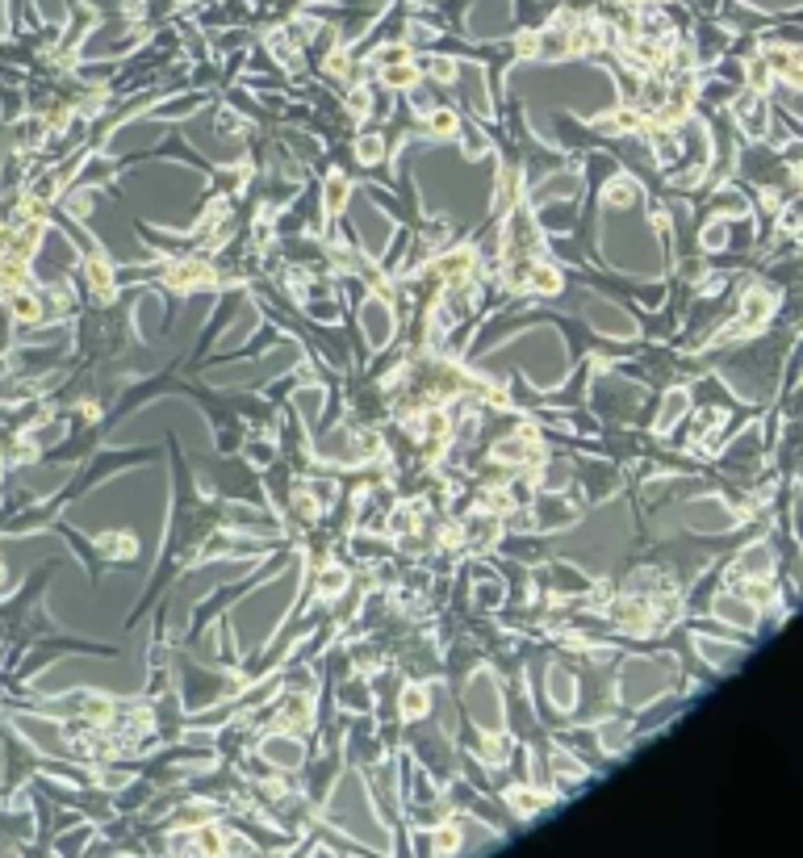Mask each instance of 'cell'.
Listing matches in <instances>:
<instances>
[{
    "label": "cell",
    "instance_id": "cell-10",
    "mask_svg": "<svg viewBox=\"0 0 803 858\" xmlns=\"http://www.w3.org/2000/svg\"><path fill=\"white\" fill-rule=\"evenodd\" d=\"M402 712H406V716H422V712H427V695H422L418 687H410L406 699H402Z\"/></svg>",
    "mask_w": 803,
    "mask_h": 858
},
{
    "label": "cell",
    "instance_id": "cell-2",
    "mask_svg": "<svg viewBox=\"0 0 803 858\" xmlns=\"http://www.w3.org/2000/svg\"><path fill=\"white\" fill-rule=\"evenodd\" d=\"M88 285H92L101 298H109V293H113V268H109V260L88 256Z\"/></svg>",
    "mask_w": 803,
    "mask_h": 858
},
{
    "label": "cell",
    "instance_id": "cell-4",
    "mask_svg": "<svg viewBox=\"0 0 803 858\" xmlns=\"http://www.w3.org/2000/svg\"><path fill=\"white\" fill-rule=\"evenodd\" d=\"M531 289L557 293V289H561V272H557L552 264H531Z\"/></svg>",
    "mask_w": 803,
    "mask_h": 858
},
{
    "label": "cell",
    "instance_id": "cell-7",
    "mask_svg": "<svg viewBox=\"0 0 803 858\" xmlns=\"http://www.w3.org/2000/svg\"><path fill=\"white\" fill-rule=\"evenodd\" d=\"M427 126H431V134H439V138H443V134H452V130H456V113H452V109H435V113L427 117Z\"/></svg>",
    "mask_w": 803,
    "mask_h": 858
},
{
    "label": "cell",
    "instance_id": "cell-9",
    "mask_svg": "<svg viewBox=\"0 0 803 858\" xmlns=\"http://www.w3.org/2000/svg\"><path fill=\"white\" fill-rule=\"evenodd\" d=\"M344 586H348V574H344V569H323V578H318V590H323L327 599H331V595H339Z\"/></svg>",
    "mask_w": 803,
    "mask_h": 858
},
{
    "label": "cell",
    "instance_id": "cell-6",
    "mask_svg": "<svg viewBox=\"0 0 803 858\" xmlns=\"http://www.w3.org/2000/svg\"><path fill=\"white\" fill-rule=\"evenodd\" d=\"M607 201H611V205H632V201H636V184H632L628 176L611 180V184H607Z\"/></svg>",
    "mask_w": 803,
    "mask_h": 858
},
{
    "label": "cell",
    "instance_id": "cell-8",
    "mask_svg": "<svg viewBox=\"0 0 803 858\" xmlns=\"http://www.w3.org/2000/svg\"><path fill=\"white\" fill-rule=\"evenodd\" d=\"M327 205H331V210H344V205H348V180H344V176H331V180H327Z\"/></svg>",
    "mask_w": 803,
    "mask_h": 858
},
{
    "label": "cell",
    "instance_id": "cell-12",
    "mask_svg": "<svg viewBox=\"0 0 803 858\" xmlns=\"http://www.w3.org/2000/svg\"><path fill=\"white\" fill-rule=\"evenodd\" d=\"M431 75H439V80H452V75H456V67H452L448 59H431Z\"/></svg>",
    "mask_w": 803,
    "mask_h": 858
},
{
    "label": "cell",
    "instance_id": "cell-5",
    "mask_svg": "<svg viewBox=\"0 0 803 858\" xmlns=\"http://www.w3.org/2000/svg\"><path fill=\"white\" fill-rule=\"evenodd\" d=\"M381 80H385L390 88H410V84H414V67H410L406 59H402V63H385Z\"/></svg>",
    "mask_w": 803,
    "mask_h": 858
},
{
    "label": "cell",
    "instance_id": "cell-3",
    "mask_svg": "<svg viewBox=\"0 0 803 858\" xmlns=\"http://www.w3.org/2000/svg\"><path fill=\"white\" fill-rule=\"evenodd\" d=\"M8 310L21 319V323H34L38 314H42V306H38V298L34 293H25V289H13V298H8Z\"/></svg>",
    "mask_w": 803,
    "mask_h": 858
},
{
    "label": "cell",
    "instance_id": "cell-11",
    "mask_svg": "<svg viewBox=\"0 0 803 858\" xmlns=\"http://www.w3.org/2000/svg\"><path fill=\"white\" fill-rule=\"evenodd\" d=\"M356 151H360V159H364V163H377V159H381V138H360V147H356Z\"/></svg>",
    "mask_w": 803,
    "mask_h": 858
},
{
    "label": "cell",
    "instance_id": "cell-1",
    "mask_svg": "<svg viewBox=\"0 0 803 858\" xmlns=\"http://www.w3.org/2000/svg\"><path fill=\"white\" fill-rule=\"evenodd\" d=\"M435 272H439L443 281H464V277L473 272V256H469V252H452V256H443V260L435 264Z\"/></svg>",
    "mask_w": 803,
    "mask_h": 858
}]
</instances>
